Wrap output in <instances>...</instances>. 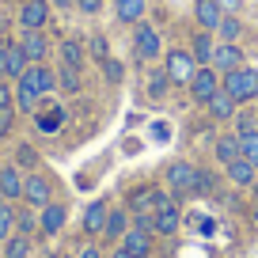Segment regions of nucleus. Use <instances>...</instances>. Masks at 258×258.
I'll use <instances>...</instances> for the list:
<instances>
[{
    "instance_id": "obj_1",
    "label": "nucleus",
    "mask_w": 258,
    "mask_h": 258,
    "mask_svg": "<svg viewBox=\"0 0 258 258\" xmlns=\"http://www.w3.org/2000/svg\"><path fill=\"white\" fill-rule=\"evenodd\" d=\"M220 88H224L239 106L250 103V99H258V69H247V64H239V69H232V73L220 76Z\"/></svg>"
},
{
    "instance_id": "obj_2",
    "label": "nucleus",
    "mask_w": 258,
    "mask_h": 258,
    "mask_svg": "<svg viewBox=\"0 0 258 258\" xmlns=\"http://www.w3.org/2000/svg\"><path fill=\"white\" fill-rule=\"evenodd\" d=\"M163 73H167V80H171V84L186 88V84L194 80V73H198V61H194L190 49H171V53L163 57Z\"/></svg>"
},
{
    "instance_id": "obj_3",
    "label": "nucleus",
    "mask_w": 258,
    "mask_h": 258,
    "mask_svg": "<svg viewBox=\"0 0 258 258\" xmlns=\"http://www.w3.org/2000/svg\"><path fill=\"white\" fill-rule=\"evenodd\" d=\"M186 88H190V99H194V103L205 106V103L220 91V73L213 69V64H198V73H194V80L186 84Z\"/></svg>"
},
{
    "instance_id": "obj_4",
    "label": "nucleus",
    "mask_w": 258,
    "mask_h": 258,
    "mask_svg": "<svg viewBox=\"0 0 258 258\" xmlns=\"http://www.w3.org/2000/svg\"><path fill=\"white\" fill-rule=\"evenodd\" d=\"M167 190L175 194V198H186V194H194V178H198V167L194 163H186V160H175L167 167Z\"/></svg>"
},
{
    "instance_id": "obj_5",
    "label": "nucleus",
    "mask_w": 258,
    "mask_h": 258,
    "mask_svg": "<svg viewBox=\"0 0 258 258\" xmlns=\"http://www.w3.org/2000/svg\"><path fill=\"white\" fill-rule=\"evenodd\" d=\"M19 84H27V88H31L34 95L42 99V95H49V91L57 88V76H53V73L46 69V64L38 61V64H27V73L19 76Z\"/></svg>"
},
{
    "instance_id": "obj_6",
    "label": "nucleus",
    "mask_w": 258,
    "mask_h": 258,
    "mask_svg": "<svg viewBox=\"0 0 258 258\" xmlns=\"http://www.w3.org/2000/svg\"><path fill=\"white\" fill-rule=\"evenodd\" d=\"M133 53H137V61H156L160 57V34L148 23H137V31H133Z\"/></svg>"
},
{
    "instance_id": "obj_7",
    "label": "nucleus",
    "mask_w": 258,
    "mask_h": 258,
    "mask_svg": "<svg viewBox=\"0 0 258 258\" xmlns=\"http://www.w3.org/2000/svg\"><path fill=\"white\" fill-rule=\"evenodd\" d=\"M49 0H23V8H19V23H23V31H42V27L49 23Z\"/></svg>"
},
{
    "instance_id": "obj_8",
    "label": "nucleus",
    "mask_w": 258,
    "mask_h": 258,
    "mask_svg": "<svg viewBox=\"0 0 258 258\" xmlns=\"http://www.w3.org/2000/svg\"><path fill=\"white\" fill-rule=\"evenodd\" d=\"M152 235H156V232H148V228L129 224V232L121 235V243H118V247H125L133 258H148V254H152Z\"/></svg>"
},
{
    "instance_id": "obj_9",
    "label": "nucleus",
    "mask_w": 258,
    "mask_h": 258,
    "mask_svg": "<svg viewBox=\"0 0 258 258\" xmlns=\"http://www.w3.org/2000/svg\"><path fill=\"white\" fill-rule=\"evenodd\" d=\"M239 64H243V49H239V42H220V46L213 49V69H217L220 76L232 73V69H239Z\"/></svg>"
},
{
    "instance_id": "obj_10",
    "label": "nucleus",
    "mask_w": 258,
    "mask_h": 258,
    "mask_svg": "<svg viewBox=\"0 0 258 258\" xmlns=\"http://www.w3.org/2000/svg\"><path fill=\"white\" fill-rule=\"evenodd\" d=\"M23 202H31L34 209H46V205L53 202V194H49V182H46L42 175L23 178Z\"/></svg>"
},
{
    "instance_id": "obj_11",
    "label": "nucleus",
    "mask_w": 258,
    "mask_h": 258,
    "mask_svg": "<svg viewBox=\"0 0 258 258\" xmlns=\"http://www.w3.org/2000/svg\"><path fill=\"white\" fill-rule=\"evenodd\" d=\"M129 224H133V213H129V209H110V217H106V224H103L99 235H103L106 243H114V239L121 243V235L129 232Z\"/></svg>"
},
{
    "instance_id": "obj_12",
    "label": "nucleus",
    "mask_w": 258,
    "mask_h": 258,
    "mask_svg": "<svg viewBox=\"0 0 258 258\" xmlns=\"http://www.w3.org/2000/svg\"><path fill=\"white\" fill-rule=\"evenodd\" d=\"M194 19H198L202 31H217L220 19H224V12H220L217 0H194Z\"/></svg>"
},
{
    "instance_id": "obj_13",
    "label": "nucleus",
    "mask_w": 258,
    "mask_h": 258,
    "mask_svg": "<svg viewBox=\"0 0 258 258\" xmlns=\"http://www.w3.org/2000/svg\"><path fill=\"white\" fill-rule=\"evenodd\" d=\"M178 228H182V213H178V205H167V209L152 213V232L156 235H175Z\"/></svg>"
},
{
    "instance_id": "obj_14",
    "label": "nucleus",
    "mask_w": 258,
    "mask_h": 258,
    "mask_svg": "<svg viewBox=\"0 0 258 258\" xmlns=\"http://www.w3.org/2000/svg\"><path fill=\"white\" fill-rule=\"evenodd\" d=\"M235 106H239V103H235V99L228 95L224 88H220L217 95L205 103V110H209V118H213V121H228V118H235Z\"/></svg>"
},
{
    "instance_id": "obj_15",
    "label": "nucleus",
    "mask_w": 258,
    "mask_h": 258,
    "mask_svg": "<svg viewBox=\"0 0 258 258\" xmlns=\"http://www.w3.org/2000/svg\"><path fill=\"white\" fill-rule=\"evenodd\" d=\"M224 171H228V182L239 186V190H243V186H250V182L258 178V167H254L250 160H243V156H239V160H232Z\"/></svg>"
},
{
    "instance_id": "obj_16",
    "label": "nucleus",
    "mask_w": 258,
    "mask_h": 258,
    "mask_svg": "<svg viewBox=\"0 0 258 258\" xmlns=\"http://www.w3.org/2000/svg\"><path fill=\"white\" fill-rule=\"evenodd\" d=\"M0 198L4 202L23 198V175H19V167H0Z\"/></svg>"
},
{
    "instance_id": "obj_17",
    "label": "nucleus",
    "mask_w": 258,
    "mask_h": 258,
    "mask_svg": "<svg viewBox=\"0 0 258 258\" xmlns=\"http://www.w3.org/2000/svg\"><path fill=\"white\" fill-rule=\"evenodd\" d=\"M106 217H110V202H91L88 209H84V232L99 235L103 224H106Z\"/></svg>"
},
{
    "instance_id": "obj_18",
    "label": "nucleus",
    "mask_w": 258,
    "mask_h": 258,
    "mask_svg": "<svg viewBox=\"0 0 258 258\" xmlns=\"http://www.w3.org/2000/svg\"><path fill=\"white\" fill-rule=\"evenodd\" d=\"M19 46H23V53H27V61H31V64H38L42 57L49 53V42H46V34H42V31H23V42H19Z\"/></svg>"
},
{
    "instance_id": "obj_19",
    "label": "nucleus",
    "mask_w": 258,
    "mask_h": 258,
    "mask_svg": "<svg viewBox=\"0 0 258 258\" xmlns=\"http://www.w3.org/2000/svg\"><path fill=\"white\" fill-rule=\"evenodd\" d=\"M64 220H69V209H64V205H53V202H49L46 209H42V217H38V228H42L46 235H57V232L64 228Z\"/></svg>"
},
{
    "instance_id": "obj_20",
    "label": "nucleus",
    "mask_w": 258,
    "mask_h": 258,
    "mask_svg": "<svg viewBox=\"0 0 258 258\" xmlns=\"http://www.w3.org/2000/svg\"><path fill=\"white\" fill-rule=\"evenodd\" d=\"M213 49H217V42H213V31H198L190 42V53L198 64H213Z\"/></svg>"
},
{
    "instance_id": "obj_21",
    "label": "nucleus",
    "mask_w": 258,
    "mask_h": 258,
    "mask_svg": "<svg viewBox=\"0 0 258 258\" xmlns=\"http://www.w3.org/2000/svg\"><path fill=\"white\" fill-rule=\"evenodd\" d=\"M213 156H217V163H232V160H239V137L235 133H224V137H217V145H213Z\"/></svg>"
},
{
    "instance_id": "obj_22",
    "label": "nucleus",
    "mask_w": 258,
    "mask_h": 258,
    "mask_svg": "<svg viewBox=\"0 0 258 258\" xmlns=\"http://www.w3.org/2000/svg\"><path fill=\"white\" fill-rule=\"evenodd\" d=\"M145 8H148V0H114V16H118L121 23H141V19H145Z\"/></svg>"
},
{
    "instance_id": "obj_23",
    "label": "nucleus",
    "mask_w": 258,
    "mask_h": 258,
    "mask_svg": "<svg viewBox=\"0 0 258 258\" xmlns=\"http://www.w3.org/2000/svg\"><path fill=\"white\" fill-rule=\"evenodd\" d=\"M4 61H8V76H16V80L27 73V64H31L19 42H8V46H4Z\"/></svg>"
},
{
    "instance_id": "obj_24",
    "label": "nucleus",
    "mask_w": 258,
    "mask_h": 258,
    "mask_svg": "<svg viewBox=\"0 0 258 258\" xmlns=\"http://www.w3.org/2000/svg\"><path fill=\"white\" fill-rule=\"evenodd\" d=\"M129 213H133V217H145V213H152V186H145V190H133V194H129Z\"/></svg>"
},
{
    "instance_id": "obj_25",
    "label": "nucleus",
    "mask_w": 258,
    "mask_h": 258,
    "mask_svg": "<svg viewBox=\"0 0 258 258\" xmlns=\"http://www.w3.org/2000/svg\"><path fill=\"white\" fill-rule=\"evenodd\" d=\"M61 61L69 64V69H80V64H84V46L76 38H64L61 42Z\"/></svg>"
},
{
    "instance_id": "obj_26",
    "label": "nucleus",
    "mask_w": 258,
    "mask_h": 258,
    "mask_svg": "<svg viewBox=\"0 0 258 258\" xmlns=\"http://www.w3.org/2000/svg\"><path fill=\"white\" fill-rule=\"evenodd\" d=\"M4 258H31V239H27L23 232L8 235V243H4Z\"/></svg>"
},
{
    "instance_id": "obj_27",
    "label": "nucleus",
    "mask_w": 258,
    "mask_h": 258,
    "mask_svg": "<svg viewBox=\"0 0 258 258\" xmlns=\"http://www.w3.org/2000/svg\"><path fill=\"white\" fill-rule=\"evenodd\" d=\"M213 34H220V42H239V34H243V23H239L235 16H224V19H220V27H217Z\"/></svg>"
},
{
    "instance_id": "obj_28",
    "label": "nucleus",
    "mask_w": 258,
    "mask_h": 258,
    "mask_svg": "<svg viewBox=\"0 0 258 258\" xmlns=\"http://www.w3.org/2000/svg\"><path fill=\"white\" fill-rule=\"evenodd\" d=\"M61 121H64V110H61V106H49L46 114H38V129H42V133H57V129H61Z\"/></svg>"
},
{
    "instance_id": "obj_29",
    "label": "nucleus",
    "mask_w": 258,
    "mask_h": 258,
    "mask_svg": "<svg viewBox=\"0 0 258 258\" xmlns=\"http://www.w3.org/2000/svg\"><path fill=\"white\" fill-rule=\"evenodd\" d=\"M239 152H243V160H250L258 167V129H250V133L239 137Z\"/></svg>"
},
{
    "instance_id": "obj_30",
    "label": "nucleus",
    "mask_w": 258,
    "mask_h": 258,
    "mask_svg": "<svg viewBox=\"0 0 258 258\" xmlns=\"http://www.w3.org/2000/svg\"><path fill=\"white\" fill-rule=\"evenodd\" d=\"M16 106L27 110V114H34V110H38V95H34L27 84H19V88H16Z\"/></svg>"
},
{
    "instance_id": "obj_31",
    "label": "nucleus",
    "mask_w": 258,
    "mask_h": 258,
    "mask_svg": "<svg viewBox=\"0 0 258 258\" xmlns=\"http://www.w3.org/2000/svg\"><path fill=\"white\" fill-rule=\"evenodd\" d=\"M57 84H61L64 91H80V69H69V64H64L61 76H57Z\"/></svg>"
},
{
    "instance_id": "obj_32",
    "label": "nucleus",
    "mask_w": 258,
    "mask_h": 258,
    "mask_svg": "<svg viewBox=\"0 0 258 258\" xmlns=\"http://www.w3.org/2000/svg\"><path fill=\"white\" fill-rule=\"evenodd\" d=\"M12 228H16V213H12L4 202H0V239H8Z\"/></svg>"
},
{
    "instance_id": "obj_33",
    "label": "nucleus",
    "mask_w": 258,
    "mask_h": 258,
    "mask_svg": "<svg viewBox=\"0 0 258 258\" xmlns=\"http://www.w3.org/2000/svg\"><path fill=\"white\" fill-rule=\"evenodd\" d=\"M213 186H217V178H213L209 171L198 167V178H194V194H213Z\"/></svg>"
},
{
    "instance_id": "obj_34",
    "label": "nucleus",
    "mask_w": 258,
    "mask_h": 258,
    "mask_svg": "<svg viewBox=\"0 0 258 258\" xmlns=\"http://www.w3.org/2000/svg\"><path fill=\"white\" fill-rule=\"evenodd\" d=\"M103 76H106V80H110V84H118L121 76H125V69H121V61H110V57H106V61H103Z\"/></svg>"
},
{
    "instance_id": "obj_35",
    "label": "nucleus",
    "mask_w": 258,
    "mask_h": 258,
    "mask_svg": "<svg viewBox=\"0 0 258 258\" xmlns=\"http://www.w3.org/2000/svg\"><path fill=\"white\" fill-rule=\"evenodd\" d=\"M88 49H91V57H99V61H106V53H110V49H106V38H103V34H91Z\"/></svg>"
},
{
    "instance_id": "obj_36",
    "label": "nucleus",
    "mask_w": 258,
    "mask_h": 258,
    "mask_svg": "<svg viewBox=\"0 0 258 258\" xmlns=\"http://www.w3.org/2000/svg\"><path fill=\"white\" fill-rule=\"evenodd\" d=\"M16 228H19V232H23V235H31L34 228H38V220H34L31 213H19V217H16Z\"/></svg>"
},
{
    "instance_id": "obj_37",
    "label": "nucleus",
    "mask_w": 258,
    "mask_h": 258,
    "mask_svg": "<svg viewBox=\"0 0 258 258\" xmlns=\"http://www.w3.org/2000/svg\"><path fill=\"white\" fill-rule=\"evenodd\" d=\"M16 160L23 163V167H34L38 163V156H34V148L31 145H19V152H16Z\"/></svg>"
},
{
    "instance_id": "obj_38",
    "label": "nucleus",
    "mask_w": 258,
    "mask_h": 258,
    "mask_svg": "<svg viewBox=\"0 0 258 258\" xmlns=\"http://www.w3.org/2000/svg\"><path fill=\"white\" fill-rule=\"evenodd\" d=\"M167 84H171V80H167V73H152V84H148V88H152V95L160 99L163 91H167Z\"/></svg>"
},
{
    "instance_id": "obj_39",
    "label": "nucleus",
    "mask_w": 258,
    "mask_h": 258,
    "mask_svg": "<svg viewBox=\"0 0 258 258\" xmlns=\"http://www.w3.org/2000/svg\"><path fill=\"white\" fill-rule=\"evenodd\" d=\"M250 129H254V118H250V114H235V137H243Z\"/></svg>"
},
{
    "instance_id": "obj_40",
    "label": "nucleus",
    "mask_w": 258,
    "mask_h": 258,
    "mask_svg": "<svg viewBox=\"0 0 258 258\" xmlns=\"http://www.w3.org/2000/svg\"><path fill=\"white\" fill-rule=\"evenodd\" d=\"M12 121H16V110H12V106H0V137L12 129Z\"/></svg>"
},
{
    "instance_id": "obj_41",
    "label": "nucleus",
    "mask_w": 258,
    "mask_h": 258,
    "mask_svg": "<svg viewBox=\"0 0 258 258\" xmlns=\"http://www.w3.org/2000/svg\"><path fill=\"white\" fill-rule=\"evenodd\" d=\"M76 8H80L84 16H99V12H103V0H76Z\"/></svg>"
},
{
    "instance_id": "obj_42",
    "label": "nucleus",
    "mask_w": 258,
    "mask_h": 258,
    "mask_svg": "<svg viewBox=\"0 0 258 258\" xmlns=\"http://www.w3.org/2000/svg\"><path fill=\"white\" fill-rule=\"evenodd\" d=\"M220 4V12H224V16H235V12L243 8V0H217Z\"/></svg>"
},
{
    "instance_id": "obj_43",
    "label": "nucleus",
    "mask_w": 258,
    "mask_h": 258,
    "mask_svg": "<svg viewBox=\"0 0 258 258\" xmlns=\"http://www.w3.org/2000/svg\"><path fill=\"white\" fill-rule=\"evenodd\" d=\"M76 258H103V250L95 247V243H88V247H80V254Z\"/></svg>"
},
{
    "instance_id": "obj_44",
    "label": "nucleus",
    "mask_w": 258,
    "mask_h": 258,
    "mask_svg": "<svg viewBox=\"0 0 258 258\" xmlns=\"http://www.w3.org/2000/svg\"><path fill=\"white\" fill-rule=\"evenodd\" d=\"M12 99H16V95H12V91H8V84L0 80V106H12Z\"/></svg>"
},
{
    "instance_id": "obj_45",
    "label": "nucleus",
    "mask_w": 258,
    "mask_h": 258,
    "mask_svg": "<svg viewBox=\"0 0 258 258\" xmlns=\"http://www.w3.org/2000/svg\"><path fill=\"white\" fill-rule=\"evenodd\" d=\"M106 258H133V254H129L125 247H114V250H110V254H106Z\"/></svg>"
},
{
    "instance_id": "obj_46",
    "label": "nucleus",
    "mask_w": 258,
    "mask_h": 258,
    "mask_svg": "<svg viewBox=\"0 0 258 258\" xmlns=\"http://www.w3.org/2000/svg\"><path fill=\"white\" fill-rule=\"evenodd\" d=\"M8 76V61H4V49H0V80Z\"/></svg>"
},
{
    "instance_id": "obj_47",
    "label": "nucleus",
    "mask_w": 258,
    "mask_h": 258,
    "mask_svg": "<svg viewBox=\"0 0 258 258\" xmlns=\"http://www.w3.org/2000/svg\"><path fill=\"white\" fill-rule=\"evenodd\" d=\"M53 8H69V4H76V0H49Z\"/></svg>"
},
{
    "instance_id": "obj_48",
    "label": "nucleus",
    "mask_w": 258,
    "mask_h": 258,
    "mask_svg": "<svg viewBox=\"0 0 258 258\" xmlns=\"http://www.w3.org/2000/svg\"><path fill=\"white\" fill-rule=\"evenodd\" d=\"M8 27V12H4V4H0V31Z\"/></svg>"
},
{
    "instance_id": "obj_49",
    "label": "nucleus",
    "mask_w": 258,
    "mask_h": 258,
    "mask_svg": "<svg viewBox=\"0 0 258 258\" xmlns=\"http://www.w3.org/2000/svg\"><path fill=\"white\" fill-rule=\"evenodd\" d=\"M4 46H8V42H4V31H0V49H4Z\"/></svg>"
},
{
    "instance_id": "obj_50",
    "label": "nucleus",
    "mask_w": 258,
    "mask_h": 258,
    "mask_svg": "<svg viewBox=\"0 0 258 258\" xmlns=\"http://www.w3.org/2000/svg\"><path fill=\"white\" fill-rule=\"evenodd\" d=\"M254 228H258V205H254Z\"/></svg>"
},
{
    "instance_id": "obj_51",
    "label": "nucleus",
    "mask_w": 258,
    "mask_h": 258,
    "mask_svg": "<svg viewBox=\"0 0 258 258\" xmlns=\"http://www.w3.org/2000/svg\"><path fill=\"white\" fill-rule=\"evenodd\" d=\"M148 258H156V250H152V254H148Z\"/></svg>"
}]
</instances>
